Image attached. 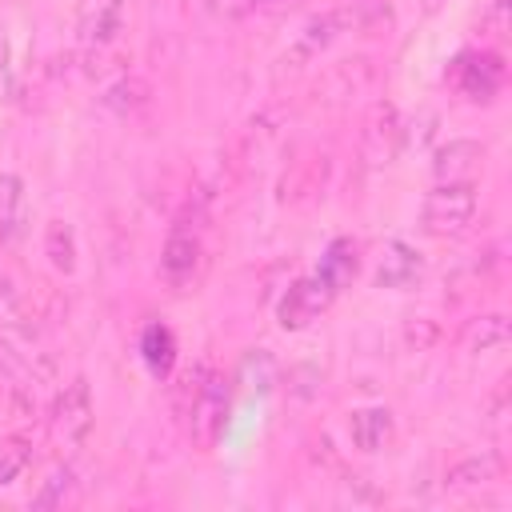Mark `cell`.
Returning <instances> with one entry per match:
<instances>
[{
    "mask_svg": "<svg viewBox=\"0 0 512 512\" xmlns=\"http://www.w3.org/2000/svg\"><path fill=\"white\" fill-rule=\"evenodd\" d=\"M476 216V188L468 180H444L424 196V228L436 236L464 232Z\"/></svg>",
    "mask_w": 512,
    "mask_h": 512,
    "instance_id": "1",
    "label": "cell"
},
{
    "mask_svg": "<svg viewBox=\"0 0 512 512\" xmlns=\"http://www.w3.org/2000/svg\"><path fill=\"white\" fill-rule=\"evenodd\" d=\"M92 420H96V412H92V392H88V384H84V380L64 384V392H60L56 404H52V436H56L60 444L76 448V444L88 440Z\"/></svg>",
    "mask_w": 512,
    "mask_h": 512,
    "instance_id": "2",
    "label": "cell"
},
{
    "mask_svg": "<svg viewBox=\"0 0 512 512\" xmlns=\"http://www.w3.org/2000/svg\"><path fill=\"white\" fill-rule=\"evenodd\" d=\"M332 292H336V288H332L324 276H304V280H296V284L284 292L280 308H276L280 324H284V328H304V324H312V320L328 308Z\"/></svg>",
    "mask_w": 512,
    "mask_h": 512,
    "instance_id": "3",
    "label": "cell"
},
{
    "mask_svg": "<svg viewBox=\"0 0 512 512\" xmlns=\"http://www.w3.org/2000/svg\"><path fill=\"white\" fill-rule=\"evenodd\" d=\"M228 416V392L224 380H208L192 392V408H188V432L196 444H216L220 428Z\"/></svg>",
    "mask_w": 512,
    "mask_h": 512,
    "instance_id": "4",
    "label": "cell"
},
{
    "mask_svg": "<svg viewBox=\"0 0 512 512\" xmlns=\"http://www.w3.org/2000/svg\"><path fill=\"white\" fill-rule=\"evenodd\" d=\"M480 160H484V144H476V140H448L436 152L432 168H436L440 180H464V176H472V168Z\"/></svg>",
    "mask_w": 512,
    "mask_h": 512,
    "instance_id": "5",
    "label": "cell"
},
{
    "mask_svg": "<svg viewBox=\"0 0 512 512\" xmlns=\"http://www.w3.org/2000/svg\"><path fill=\"white\" fill-rule=\"evenodd\" d=\"M348 432L360 452H376L392 436V416H388V408H360V412H352Z\"/></svg>",
    "mask_w": 512,
    "mask_h": 512,
    "instance_id": "6",
    "label": "cell"
},
{
    "mask_svg": "<svg viewBox=\"0 0 512 512\" xmlns=\"http://www.w3.org/2000/svg\"><path fill=\"white\" fill-rule=\"evenodd\" d=\"M500 84V64L496 56H468L464 60V72H460V88L472 96V100H488Z\"/></svg>",
    "mask_w": 512,
    "mask_h": 512,
    "instance_id": "7",
    "label": "cell"
},
{
    "mask_svg": "<svg viewBox=\"0 0 512 512\" xmlns=\"http://www.w3.org/2000/svg\"><path fill=\"white\" fill-rule=\"evenodd\" d=\"M416 276H420V256H416L408 244H392L388 256L380 260V272H376V280H380L384 288H404V284H412Z\"/></svg>",
    "mask_w": 512,
    "mask_h": 512,
    "instance_id": "8",
    "label": "cell"
},
{
    "mask_svg": "<svg viewBox=\"0 0 512 512\" xmlns=\"http://www.w3.org/2000/svg\"><path fill=\"white\" fill-rule=\"evenodd\" d=\"M24 224V184L20 176H0V240H16Z\"/></svg>",
    "mask_w": 512,
    "mask_h": 512,
    "instance_id": "9",
    "label": "cell"
},
{
    "mask_svg": "<svg viewBox=\"0 0 512 512\" xmlns=\"http://www.w3.org/2000/svg\"><path fill=\"white\" fill-rule=\"evenodd\" d=\"M196 260H200V244H196L192 236H184V232H176V236L164 244V256H160V264H164V272H168L172 280L192 276Z\"/></svg>",
    "mask_w": 512,
    "mask_h": 512,
    "instance_id": "10",
    "label": "cell"
},
{
    "mask_svg": "<svg viewBox=\"0 0 512 512\" xmlns=\"http://www.w3.org/2000/svg\"><path fill=\"white\" fill-rule=\"evenodd\" d=\"M496 472H500V460L496 456H468L456 468H448L444 480H448V488H480V484L496 480Z\"/></svg>",
    "mask_w": 512,
    "mask_h": 512,
    "instance_id": "11",
    "label": "cell"
},
{
    "mask_svg": "<svg viewBox=\"0 0 512 512\" xmlns=\"http://www.w3.org/2000/svg\"><path fill=\"white\" fill-rule=\"evenodd\" d=\"M120 24H124V4L120 0H100L96 12H92V20L84 24V36L96 40V44H108L120 32Z\"/></svg>",
    "mask_w": 512,
    "mask_h": 512,
    "instance_id": "12",
    "label": "cell"
},
{
    "mask_svg": "<svg viewBox=\"0 0 512 512\" xmlns=\"http://www.w3.org/2000/svg\"><path fill=\"white\" fill-rule=\"evenodd\" d=\"M468 344H472L476 352L504 348V344H508V320H504V316H480V320L468 328Z\"/></svg>",
    "mask_w": 512,
    "mask_h": 512,
    "instance_id": "13",
    "label": "cell"
},
{
    "mask_svg": "<svg viewBox=\"0 0 512 512\" xmlns=\"http://www.w3.org/2000/svg\"><path fill=\"white\" fill-rule=\"evenodd\" d=\"M144 360H148V368L152 372H168L172 368V332L168 328H160V324H152L148 332H144Z\"/></svg>",
    "mask_w": 512,
    "mask_h": 512,
    "instance_id": "14",
    "label": "cell"
},
{
    "mask_svg": "<svg viewBox=\"0 0 512 512\" xmlns=\"http://www.w3.org/2000/svg\"><path fill=\"white\" fill-rule=\"evenodd\" d=\"M32 460V448L20 436H4L0 440V484H12Z\"/></svg>",
    "mask_w": 512,
    "mask_h": 512,
    "instance_id": "15",
    "label": "cell"
},
{
    "mask_svg": "<svg viewBox=\"0 0 512 512\" xmlns=\"http://www.w3.org/2000/svg\"><path fill=\"white\" fill-rule=\"evenodd\" d=\"M44 248H48V256H52V264L60 268V272H72V256H76V248H72V232L64 228V224H48V236H44Z\"/></svg>",
    "mask_w": 512,
    "mask_h": 512,
    "instance_id": "16",
    "label": "cell"
},
{
    "mask_svg": "<svg viewBox=\"0 0 512 512\" xmlns=\"http://www.w3.org/2000/svg\"><path fill=\"white\" fill-rule=\"evenodd\" d=\"M352 272H356V252H352L348 244H332V252H328V260H324L320 276H324L332 288H340V284H344Z\"/></svg>",
    "mask_w": 512,
    "mask_h": 512,
    "instance_id": "17",
    "label": "cell"
},
{
    "mask_svg": "<svg viewBox=\"0 0 512 512\" xmlns=\"http://www.w3.org/2000/svg\"><path fill=\"white\" fill-rule=\"evenodd\" d=\"M144 100H148V88H144L140 80H120L116 88H108V104L120 108V112H132V108H140Z\"/></svg>",
    "mask_w": 512,
    "mask_h": 512,
    "instance_id": "18",
    "label": "cell"
},
{
    "mask_svg": "<svg viewBox=\"0 0 512 512\" xmlns=\"http://www.w3.org/2000/svg\"><path fill=\"white\" fill-rule=\"evenodd\" d=\"M68 488H72V476H68V472H56V476H48L44 492L36 496V504H40V508H52V504H60V500L68 496Z\"/></svg>",
    "mask_w": 512,
    "mask_h": 512,
    "instance_id": "19",
    "label": "cell"
},
{
    "mask_svg": "<svg viewBox=\"0 0 512 512\" xmlns=\"http://www.w3.org/2000/svg\"><path fill=\"white\" fill-rule=\"evenodd\" d=\"M284 4H292V0H244V4H236V12H268V8H284Z\"/></svg>",
    "mask_w": 512,
    "mask_h": 512,
    "instance_id": "20",
    "label": "cell"
},
{
    "mask_svg": "<svg viewBox=\"0 0 512 512\" xmlns=\"http://www.w3.org/2000/svg\"><path fill=\"white\" fill-rule=\"evenodd\" d=\"M0 76H4V40H0Z\"/></svg>",
    "mask_w": 512,
    "mask_h": 512,
    "instance_id": "21",
    "label": "cell"
}]
</instances>
